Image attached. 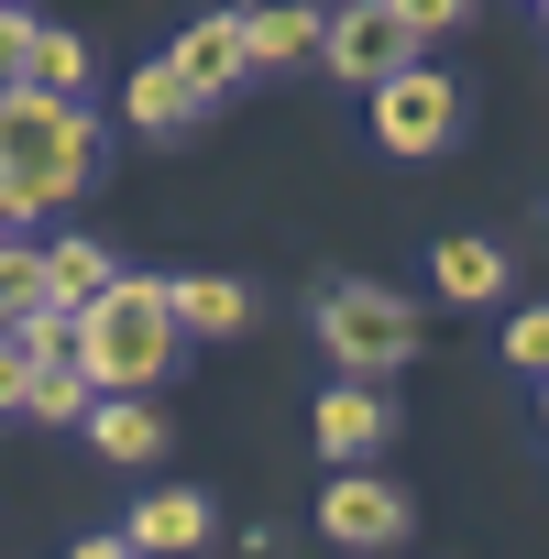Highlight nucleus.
Segmentation results:
<instances>
[{"instance_id": "10", "label": "nucleus", "mask_w": 549, "mask_h": 559, "mask_svg": "<svg viewBox=\"0 0 549 559\" xmlns=\"http://www.w3.org/2000/svg\"><path fill=\"white\" fill-rule=\"evenodd\" d=\"M165 67H176V78H187V88H198V99H209V88H231V78H242V67H253V56H242V34H231V23H187V34H176V56H165Z\"/></svg>"}, {"instance_id": "13", "label": "nucleus", "mask_w": 549, "mask_h": 559, "mask_svg": "<svg viewBox=\"0 0 549 559\" xmlns=\"http://www.w3.org/2000/svg\"><path fill=\"white\" fill-rule=\"evenodd\" d=\"M89 362H78V341H56V352H34V384H23V406L34 417H89Z\"/></svg>"}, {"instance_id": "11", "label": "nucleus", "mask_w": 549, "mask_h": 559, "mask_svg": "<svg viewBox=\"0 0 549 559\" xmlns=\"http://www.w3.org/2000/svg\"><path fill=\"white\" fill-rule=\"evenodd\" d=\"M89 439H100L110 461H154V450H165V417H154L143 395H89Z\"/></svg>"}, {"instance_id": "7", "label": "nucleus", "mask_w": 549, "mask_h": 559, "mask_svg": "<svg viewBox=\"0 0 549 559\" xmlns=\"http://www.w3.org/2000/svg\"><path fill=\"white\" fill-rule=\"evenodd\" d=\"M319 526H330L341 548H385V537H407V493L374 483V472H341V483L319 493Z\"/></svg>"}, {"instance_id": "1", "label": "nucleus", "mask_w": 549, "mask_h": 559, "mask_svg": "<svg viewBox=\"0 0 549 559\" xmlns=\"http://www.w3.org/2000/svg\"><path fill=\"white\" fill-rule=\"evenodd\" d=\"M67 330H78V362L100 395H154V373L176 362V319H165L154 274H110L89 308H67Z\"/></svg>"}, {"instance_id": "5", "label": "nucleus", "mask_w": 549, "mask_h": 559, "mask_svg": "<svg viewBox=\"0 0 549 559\" xmlns=\"http://www.w3.org/2000/svg\"><path fill=\"white\" fill-rule=\"evenodd\" d=\"M319 56L352 78V88H385L396 67H418V34L385 12V0H352V12H330V34H319Z\"/></svg>"}, {"instance_id": "17", "label": "nucleus", "mask_w": 549, "mask_h": 559, "mask_svg": "<svg viewBox=\"0 0 549 559\" xmlns=\"http://www.w3.org/2000/svg\"><path fill=\"white\" fill-rule=\"evenodd\" d=\"M78 78H89V45L34 23V67H23V88H34V99H78Z\"/></svg>"}, {"instance_id": "19", "label": "nucleus", "mask_w": 549, "mask_h": 559, "mask_svg": "<svg viewBox=\"0 0 549 559\" xmlns=\"http://www.w3.org/2000/svg\"><path fill=\"white\" fill-rule=\"evenodd\" d=\"M23 67H34V23L12 12V0H0V99L23 88Z\"/></svg>"}, {"instance_id": "16", "label": "nucleus", "mask_w": 549, "mask_h": 559, "mask_svg": "<svg viewBox=\"0 0 549 559\" xmlns=\"http://www.w3.org/2000/svg\"><path fill=\"white\" fill-rule=\"evenodd\" d=\"M187 121H198V88H187V78L154 56V67L132 78V132H187Z\"/></svg>"}, {"instance_id": "25", "label": "nucleus", "mask_w": 549, "mask_h": 559, "mask_svg": "<svg viewBox=\"0 0 549 559\" xmlns=\"http://www.w3.org/2000/svg\"><path fill=\"white\" fill-rule=\"evenodd\" d=\"M538 384H549V373H538Z\"/></svg>"}, {"instance_id": "6", "label": "nucleus", "mask_w": 549, "mask_h": 559, "mask_svg": "<svg viewBox=\"0 0 549 559\" xmlns=\"http://www.w3.org/2000/svg\"><path fill=\"white\" fill-rule=\"evenodd\" d=\"M231 34H242V56H253V67H308V56H319V34H330V12H319V0H242Z\"/></svg>"}, {"instance_id": "8", "label": "nucleus", "mask_w": 549, "mask_h": 559, "mask_svg": "<svg viewBox=\"0 0 549 559\" xmlns=\"http://www.w3.org/2000/svg\"><path fill=\"white\" fill-rule=\"evenodd\" d=\"M165 319L198 330V341H231V330L253 319V297L231 286V274H176V286H165Z\"/></svg>"}, {"instance_id": "20", "label": "nucleus", "mask_w": 549, "mask_h": 559, "mask_svg": "<svg viewBox=\"0 0 549 559\" xmlns=\"http://www.w3.org/2000/svg\"><path fill=\"white\" fill-rule=\"evenodd\" d=\"M505 362L549 373V308H516V330H505Z\"/></svg>"}, {"instance_id": "12", "label": "nucleus", "mask_w": 549, "mask_h": 559, "mask_svg": "<svg viewBox=\"0 0 549 559\" xmlns=\"http://www.w3.org/2000/svg\"><path fill=\"white\" fill-rule=\"evenodd\" d=\"M143 559H176V548H198L209 537V504L198 493H154V504H132V526H121Z\"/></svg>"}, {"instance_id": "15", "label": "nucleus", "mask_w": 549, "mask_h": 559, "mask_svg": "<svg viewBox=\"0 0 549 559\" xmlns=\"http://www.w3.org/2000/svg\"><path fill=\"white\" fill-rule=\"evenodd\" d=\"M110 286V252L100 241H45V308H89Z\"/></svg>"}, {"instance_id": "14", "label": "nucleus", "mask_w": 549, "mask_h": 559, "mask_svg": "<svg viewBox=\"0 0 549 559\" xmlns=\"http://www.w3.org/2000/svg\"><path fill=\"white\" fill-rule=\"evenodd\" d=\"M429 274H440V297H462V308H483V297L505 286V252L462 230V241H440V252H429Z\"/></svg>"}, {"instance_id": "24", "label": "nucleus", "mask_w": 549, "mask_h": 559, "mask_svg": "<svg viewBox=\"0 0 549 559\" xmlns=\"http://www.w3.org/2000/svg\"><path fill=\"white\" fill-rule=\"evenodd\" d=\"M67 559H143V548H132V537H78Z\"/></svg>"}, {"instance_id": "2", "label": "nucleus", "mask_w": 549, "mask_h": 559, "mask_svg": "<svg viewBox=\"0 0 549 559\" xmlns=\"http://www.w3.org/2000/svg\"><path fill=\"white\" fill-rule=\"evenodd\" d=\"M0 165H12V176L34 187V209H45V198H78V187H89L100 132H89L78 99H34V88H12V99H0Z\"/></svg>"}, {"instance_id": "9", "label": "nucleus", "mask_w": 549, "mask_h": 559, "mask_svg": "<svg viewBox=\"0 0 549 559\" xmlns=\"http://www.w3.org/2000/svg\"><path fill=\"white\" fill-rule=\"evenodd\" d=\"M308 428H319V450H330V461H363V450H385V428H396V417H385V395L341 384V395H319V417H308Z\"/></svg>"}, {"instance_id": "4", "label": "nucleus", "mask_w": 549, "mask_h": 559, "mask_svg": "<svg viewBox=\"0 0 549 559\" xmlns=\"http://www.w3.org/2000/svg\"><path fill=\"white\" fill-rule=\"evenodd\" d=\"M451 121H462V88H451L440 67H396V78L374 88V143H385V154H440Z\"/></svg>"}, {"instance_id": "3", "label": "nucleus", "mask_w": 549, "mask_h": 559, "mask_svg": "<svg viewBox=\"0 0 549 559\" xmlns=\"http://www.w3.org/2000/svg\"><path fill=\"white\" fill-rule=\"evenodd\" d=\"M319 352H341L352 373H385V362L418 352V308L385 297V286H330L319 297Z\"/></svg>"}, {"instance_id": "18", "label": "nucleus", "mask_w": 549, "mask_h": 559, "mask_svg": "<svg viewBox=\"0 0 549 559\" xmlns=\"http://www.w3.org/2000/svg\"><path fill=\"white\" fill-rule=\"evenodd\" d=\"M45 308V252L34 241H0V330H23Z\"/></svg>"}, {"instance_id": "21", "label": "nucleus", "mask_w": 549, "mask_h": 559, "mask_svg": "<svg viewBox=\"0 0 549 559\" xmlns=\"http://www.w3.org/2000/svg\"><path fill=\"white\" fill-rule=\"evenodd\" d=\"M23 384H34V352L0 330V417H23Z\"/></svg>"}, {"instance_id": "23", "label": "nucleus", "mask_w": 549, "mask_h": 559, "mask_svg": "<svg viewBox=\"0 0 549 559\" xmlns=\"http://www.w3.org/2000/svg\"><path fill=\"white\" fill-rule=\"evenodd\" d=\"M12 219H34V187H23L12 165H0V230H12Z\"/></svg>"}, {"instance_id": "22", "label": "nucleus", "mask_w": 549, "mask_h": 559, "mask_svg": "<svg viewBox=\"0 0 549 559\" xmlns=\"http://www.w3.org/2000/svg\"><path fill=\"white\" fill-rule=\"evenodd\" d=\"M385 12H396V23L429 45V34H451V23H462V0H385Z\"/></svg>"}]
</instances>
